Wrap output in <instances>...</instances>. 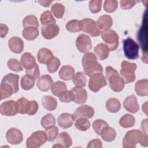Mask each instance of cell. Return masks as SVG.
<instances>
[{"mask_svg":"<svg viewBox=\"0 0 148 148\" xmlns=\"http://www.w3.org/2000/svg\"><path fill=\"white\" fill-rule=\"evenodd\" d=\"M82 63L85 74L89 77L103 72L102 66L97 61L96 56L91 52H87L83 56Z\"/></svg>","mask_w":148,"mask_h":148,"instance_id":"cell-1","label":"cell"},{"mask_svg":"<svg viewBox=\"0 0 148 148\" xmlns=\"http://www.w3.org/2000/svg\"><path fill=\"white\" fill-rule=\"evenodd\" d=\"M106 78L109 82L110 88L114 92L122 91L124 87V82L121 77L119 76L118 72L113 67L108 66L105 68Z\"/></svg>","mask_w":148,"mask_h":148,"instance_id":"cell-2","label":"cell"},{"mask_svg":"<svg viewBox=\"0 0 148 148\" xmlns=\"http://www.w3.org/2000/svg\"><path fill=\"white\" fill-rule=\"evenodd\" d=\"M135 63L123 61L121 64L120 75L125 84L130 83L135 80V72L136 69Z\"/></svg>","mask_w":148,"mask_h":148,"instance_id":"cell-3","label":"cell"},{"mask_svg":"<svg viewBox=\"0 0 148 148\" xmlns=\"http://www.w3.org/2000/svg\"><path fill=\"white\" fill-rule=\"evenodd\" d=\"M124 54L129 60H135L139 57V45L131 38L128 37L123 40Z\"/></svg>","mask_w":148,"mask_h":148,"instance_id":"cell-4","label":"cell"},{"mask_svg":"<svg viewBox=\"0 0 148 148\" xmlns=\"http://www.w3.org/2000/svg\"><path fill=\"white\" fill-rule=\"evenodd\" d=\"M143 136V132L138 130L128 131L123 140V146L124 148H134L138 143H140Z\"/></svg>","mask_w":148,"mask_h":148,"instance_id":"cell-5","label":"cell"},{"mask_svg":"<svg viewBox=\"0 0 148 148\" xmlns=\"http://www.w3.org/2000/svg\"><path fill=\"white\" fill-rule=\"evenodd\" d=\"M101 38L106 43L109 51H114L119 46V36L117 34L111 29L103 30L101 32Z\"/></svg>","mask_w":148,"mask_h":148,"instance_id":"cell-6","label":"cell"},{"mask_svg":"<svg viewBox=\"0 0 148 148\" xmlns=\"http://www.w3.org/2000/svg\"><path fill=\"white\" fill-rule=\"evenodd\" d=\"M47 140L46 135L44 131H37L33 132L26 140V146L28 148L39 147Z\"/></svg>","mask_w":148,"mask_h":148,"instance_id":"cell-7","label":"cell"},{"mask_svg":"<svg viewBox=\"0 0 148 148\" xmlns=\"http://www.w3.org/2000/svg\"><path fill=\"white\" fill-rule=\"evenodd\" d=\"M82 31L88 34L92 37L98 36L101 31L98 28L97 23L89 18H86L80 21Z\"/></svg>","mask_w":148,"mask_h":148,"instance_id":"cell-8","label":"cell"},{"mask_svg":"<svg viewBox=\"0 0 148 148\" xmlns=\"http://www.w3.org/2000/svg\"><path fill=\"white\" fill-rule=\"evenodd\" d=\"M106 84V79L102 73H97L92 76L90 77L88 82V87L90 90L94 92H97Z\"/></svg>","mask_w":148,"mask_h":148,"instance_id":"cell-9","label":"cell"},{"mask_svg":"<svg viewBox=\"0 0 148 148\" xmlns=\"http://www.w3.org/2000/svg\"><path fill=\"white\" fill-rule=\"evenodd\" d=\"M76 46L81 53L88 52L91 49V40L88 35L81 34L76 40Z\"/></svg>","mask_w":148,"mask_h":148,"instance_id":"cell-10","label":"cell"},{"mask_svg":"<svg viewBox=\"0 0 148 148\" xmlns=\"http://www.w3.org/2000/svg\"><path fill=\"white\" fill-rule=\"evenodd\" d=\"M7 141L12 145H18L22 142L23 135L21 131L17 128H10L6 134Z\"/></svg>","mask_w":148,"mask_h":148,"instance_id":"cell-11","label":"cell"},{"mask_svg":"<svg viewBox=\"0 0 148 148\" xmlns=\"http://www.w3.org/2000/svg\"><path fill=\"white\" fill-rule=\"evenodd\" d=\"M0 112L2 115L6 116H15L18 113L16 102L13 100L3 102L0 106Z\"/></svg>","mask_w":148,"mask_h":148,"instance_id":"cell-12","label":"cell"},{"mask_svg":"<svg viewBox=\"0 0 148 148\" xmlns=\"http://www.w3.org/2000/svg\"><path fill=\"white\" fill-rule=\"evenodd\" d=\"M59 32L60 28L56 23L43 25L41 27L42 35L47 39H51L56 37L58 35Z\"/></svg>","mask_w":148,"mask_h":148,"instance_id":"cell-13","label":"cell"},{"mask_svg":"<svg viewBox=\"0 0 148 148\" xmlns=\"http://www.w3.org/2000/svg\"><path fill=\"white\" fill-rule=\"evenodd\" d=\"M94 114V109L88 105H84L77 108L73 115L75 119L81 117L91 119L93 117Z\"/></svg>","mask_w":148,"mask_h":148,"instance_id":"cell-14","label":"cell"},{"mask_svg":"<svg viewBox=\"0 0 148 148\" xmlns=\"http://www.w3.org/2000/svg\"><path fill=\"white\" fill-rule=\"evenodd\" d=\"M124 108L129 112L135 113L139 109V104L137 102L136 97L135 95L132 94L128 96L123 102Z\"/></svg>","mask_w":148,"mask_h":148,"instance_id":"cell-15","label":"cell"},{"mask_svg":"<svg viewBox=\"0 0 148 148\" xmlns=\"http://www.w3.org/2000/svg\"><path fill=\"white\" fill-rule=\"evenodd\" d=\"M8 46L10 50L16 54L21 53L24 50V42L17 36L12 37L8 41Z\"/></svg>","mask_w":148,"mask_h":148,"instance_id":"cell-16","label":"cell"},{"mask_svg":"<svg viewBox=\"0 0 148 148\" xmlns=\"http://www.w3.org/2000/svg\"><path fill=\"white\" fill-rule=\"evenodd\" d=\"M73 94V102L78 103H84L87 98V91L85 89L80 87H75L71 89Z\"/></svg>","mask_w":148,"mask_h":148,"instance_id":"cell-17","label":"cell"},{"mask_svg":"<svg viewBox=\"0 0 148 148\" xmlns=\"http://www.w3.org/2000/svg\"><path fill=\"white\" fill-rule=\"evenodd\" d=\"M53 84L51 76L49 75L41 76L37 80V87L42 91H47L50 90Z\"/></svg>","mask_w":148,"mask_h":148,"instance_id":"cell-18","label":"cell"},{"mask_svg":"<svg viewBox=\"0 0 148 148\" xmlns=\"http://www.w3.org/2000/svg\"><path fill=\"white\" fill-rule=\"evenodd\" d=\"M75 119V118L73 114L68 113H64L58 117L57 122L60 127L66 129L72 125Z\"/></svg>","mask_w":148,"mask_h":148,"instance_id":"cell-19","label":"cell"},{"mask_svg":"<svg viewBox=\"0 0 148 148\" xmlns=\"http://www.w3.org/2000/svg\"><path fill=\"white\" fill-rule=\"evenodd\" d=\"M20 63L25 69H31L36 64L35 57L28 52H25L21 56Z\"/></svg>","mask_w":148,"mask_h":148,"instance_id":"cell-20","label":"cell"},{"mask_svg":"<svg viewBox=\"0 0 148 148\" xmlns=\"http://www.w3.org/2000/svg\"><path fill=\"white\" fill-rule=\"evenodd\" d=\"M75 71L73 66L71 65H64L60 69L58 75L59 77L64 80H72L75 73Z\"/></svg>","mask_w":148,"mask_h":148,"instance_id":"cell-21","label":"cell"},{"mask_svg":"<svg viewBox=\"0 0 148 148\" xmlns=\"http://www.w3.org/2000/svg\"><path fill=\"white\" fill-rule=\"evenodd\" d=\"M19 76L14 73H8L2 79L1 82L8 83L10 84L14 89V94L17 92L19 90L18 87Z\"/></svg>","mask_w":148,"mask_h":148,"instance_id":"cell-22","label":"cell"},{"mask_svg":"<svg viewBox=\"0 0 148 148\" xmlns=\"http://www.w3.org/2000/svg\"><path fill=\"white\" fill-rule=\"evenodd\" d=\"M101 138L106 142H112L116 136V132L114 128L108 126L104 127L99 134Z\"/></svg>","mask_w":148,"mask_h":148,"instance_id":"cell-23","label":"cell"},{"mask_svg":"<svg viewBox=\"0 0 148 148\" xmlns=\"http://www.w3.org/2000/svg\"><path fill=\"white\" fill-rule=\"evenodd\" d=\"M109 50L108 46L103 43L98 44L94 47V53L99 60H104L106 59L109 54Z\"/></svg>","mask_w":148,"mask_h":148,"instance_id":"cell-24","label":"cell"},{"mask_svg":"<svg viewBox=\"0 0 148 148\" xmlns=\"http://www.w3.org/2000/svg\"><path fill=\"white\" fill-rule=\"evenodd\" d=\"M147 79H142L138 80L135 85V90L137 95L139 96H147Z\"/></svg>","mask_w":148,"mask_h":148,"instance_id":"cell-25","label":"cell"},{"mask_svg":"<svg viewBox=\"0 0 148 148\" xmlns=\"http://www.w3.org/2000/svg\"><path fill=\"white\" fill-rule=\"evenodd\" d=\"M97 24L99 29H108L110 28L113 24V20L109 15L104 14L99 17Z\"/></svg>","mask_w":148,"mask_h":148,"instance_id":"cell-26","label":"cell"},{"mask_svg":"<svg viewBox=\"0 0 148 148\" xmlns=\"http://www.w3.org/2000/svg\"><path fill=\"white\" fill-rule=\"evenodd\" d=\"M42 102L44 108L48 111H53L57 108V101L56 98L51 96H43L42 99Z\"/></svg>","mask_w":148,"mask_h":148,"instance_id":"cell-27","label":"cell"},{"mask_svg":"<svg viewBox=\"0 0 148 148\" xmlns=\"http://www.w3.org/2000/svg\"><path fill=\"white\" fill-rule=\"evenodd\" d=\"M57 143L62 147L67 148L72 145V140L71 136L67 132H62L58 135Z\"/></svg>","mask_w":148,"mask_h":148,"instance_id":"cell-28","label":"cell"},{"mask_svg":"<svg viewBox=\"0 0 148 148\" xmlns=\"http://www.w3.org/2000/svg\"><path fill=\"white\" fill-rule=\"evenodd\" d=\"M53 57V54L48 49L42 48L40 49L37 54L38 60L40 63L46 64L47 61Z\"/></svg>","mask_w":148,"mask_h":148,"instance_id":"cell-29","label":"cell"},{"mask_svg":"<svg viewBox=\"0 0 148 148\" xmlns=\"http://www.w3.org/2000/svg\"><path fill=\"white\" fill-rule=\"evenodd\" d=\"M13 94H14L13 87L8 83L1 82L0 87V97L2 100L10 97Z\"/></svg>","mask_w":148,"mask_h":148,"instance_id":"cell-30","label":"cell"},{"mask_svg":"<svg viewBox=\"0 0 148 148\" xmlns=\"http://www.w3.org/2000/svg\"><path fill=\"white\" fill-rule=\"evenodd\" d=\"M106 108L109 112L116 113L121 108L120 102L114 98H109L106 102Z\"/></svg>","mask_w":148,"mask_h":148,"instance_id":"cell-31","label":"cell"},{"mask_svg":"<svg viewBox=\"0 0 148 148\" xmlns=\"http://www.w3.org/2000/svg\"><path fill=\"white\" fill-rule=\"evenodd\" d=\"M39 32L38 28L27 27L24 29L22 32L23 37L28 40L35 39L39 36Z\"/></svg>","mask_w":148,"mask_h":148,"instance_id":"cell-32","label":"cell"},{"mask_svg":"<svg viewBox=\"0 0 148 148\" xmlns=\"http://www.w3.org/2000/svg\"><path fill=\"white\" fill-rule=\"evenodd\" d=\"M135 117L130 114H125L119 120V124L123 128L132 127L135 124Z\"/></svg>","mask_w":148,"mask_h":148,"instance_id":"cell-33","label":"cell"},{"mask_svg":"<svg viewBox=\"0 0 148 148\" xmlns=\"http://www.w3.org/2000/svg\"><path fill=\"white\" fill-rule=\"evenodd\" d=\"M73 84L76 87H84L87 83V79L85 74L82 72H77L72 79Z\"/></svg>","mask_w":148,"mask_h":148,"instance_id":"cell-34","label":"cell"},{"mask_svg":"<svg viewBox=\"0 0 148 148\" xmlns=\"http://www.w3.org/2000/svg\"><path fill=\"white\" fill-rule=\"evenodd\" d=\"M66 90L67 88L65 83L61 81H57L54 83L51 87L52 94L57 97H58L62 92Z\"/></svg>","mask_w":148,"mask_h":148,"instance_id":"cell-35","label":"cell"},{"mask_svg":"<svg viewBox=\"0 0 148 148\" xmlns=\"http://www.w3.org/2000/svg\"><path fill=\"white\" fill-rule=\"evenodd\" d=\"M35 80L29 75H25L21 79V86L23 90H29L32 88L35 85Z\"/></svg>","mask_w":148,"mask_h":148,"instance_id":"cell-36","label":"cell"},{"mask_svg":"<svg viewBox=\"0 0 148 148\" xmlns=\"http://www.w3.org/2000/svg\"><path fill=\"white\" fill-rule=\"evenodd\" d=\"M40 21L43 25H46L50 24H54L56 23V19L52 15L50 10L45 11L40 17Z\"/></svg>","mask_w":148,"mask_h":148,"instance_id":"cell-37","label":"cell"},{"mask_svg":"<svg viewBox=\"0 0 148 148\" xmlns=\"http://www.w3.org/2000/svg\"><path fill=\"white\" fill-rule=\"evenodd\" d=\"M23 25L25 28L39 27V22L36 17L34 15L27 16L23 21Z\"/></svg>","mask_w":148,"mask_h":148,"instance_id":"cell-38","label":"cell"},{"mask_svg":"<svg viewBox=\"0 0 148 148\" xmlns=\"http://www.w3.org/2000/svg\"><path fill=\"white\" fill-rule=\"evenodd\" d=\"M51 10L56 18H61L64 16L65 8L61 3L56 2L52 5Z\"/></svg>","mask_w":148,"mask_h":148,"instance_id":"cell-39","label":"cell"},{"mask_svg":"<svg viewBox=\"0 0 148 148\" xmlns=\"http://www.w3.org/2000/svg\"><path fill=\"white\" fill-rule=\"evenodd\" d=\"M75 127L79 131H85L90 128V122L88 119L84 117L78 118L75 123Z\"/></svg>","mask_w":148,"mask_h":148,"instance_id":"cell-40","label":"cell"},{"mask_svg":"<svg viewBox=\"0 0 148 148\" xmlns=\"http://www.w3.org/2000/svg\"><path fill=\"white\" fill-rule=\"evenodd\" d=\"M66 29L71 32H79L82 31L80 21L77 20H72L69 21L66 24Z\"/></svg>","mask_w":148,"mask_h":148,"instance_id":"cell-41","label":"cell"},{"mask_svg":"<svg viewBox=\"0 0 148 148\" xmlns=\"http://www.w3.org/2000/svg\"><path fill=\"white\" fill-rule=\"evenodd\" d=\"M60 64V61L58 58L54 56L52 57L46 63L49 72L54 73L56 72L58 69Z\"/></svg>","mask_w":148,"mask_h":148,"instance_id":"cell-42","label":"cell"},{"mask_svg":"<svg viewBox=\"0 0 148 148\" xmlns=\"http://www.w3.org/2000/svg\"><path fill=\"white\" fill-rule=\"evenodd\" d=\"M40 124L44 128L54 125L56 124V119L53 114L47 113L41 119Z\"/></svg>","mask_w":148,"mask_h":148,"instance_id":"cell-43","label":"cell"},{"mask_svg":"<svg viewBox=\"0 0 148 148\" xmlns=\"http://www.w3.org/2000/svg\"><path fill=\"white\" fill-rule=\"evenodd\" d=\"M45 129L46 130L45 131V132L46 135L47 140L49 142L53 141L58 135V128L55 125H53L48 128H46Z\"/></svg>","mask_w":148,"mask_h":148,"instance_id":"cell-44","label":"cell"},{"mask_svg":"<svg viewBox=\"0 0 148 148\" xmlns=\"http://www.w3.org/2000/svg\"><path fill=\"white\" fill-rule=\"evenodd\" d=\"M28 101H28V99L24 97H21L17 100L16 104L18 113L20 114H26V110Z\"/></svg>","mask_w":148,"mask_h":148,"instance_id":"cell-45","label":"cell"},{"mask_svg":"<svg viewBox=\"0 0 148 148\" xmlns=\"http://www.w3.org/2000/svg\"><path fill=\"white\" fill-rule=\"evenodd\" d=\"M118 6V2L116 0H106L104 2L103 9L108 13L114 12Z\"/></svg>","mask_w":148,"mask_h":148,"instance_id":"cell-46","label":"cell"},{"mask_svg":"<svg viewBox=\"0 0 148 148\" xmlns=\"http://www.w3.org/2000/svg\"><path fill=\"white\" fill-rule=\"evenodd\" d=\"M7 65L10 70L14 72H20L23 70L21 63L16 59L12 58L9 60L7 62Z\"/></svg>","mask_w":148,"mask_h":148,"instance_id":"cell-47","label":"cell"},{"mask_svg":"<svg viewBox=\"0 0 148 148\" xmlns=\"http://www.w3.org/2000/svg\"><path fill=\"white\" fill-rule=\"evenodd\" d=\"M102 1L91 0L89 2V9L91 13H97L100 12L101 9Z\"/></svg>","mask_w":148,"mask_h":148,"instance_id":"cell-48","label":"cell"},{"mask_svg":"<svg viewBox=\"0 0 148 148\" xmlns=\"http://www.w3.org/2000/svg\"><path fill=\"white\" fill-rule=\"evenodd\" d=\"M59 99L62 102H71L73 101V94L71 90H65L62 92L59 96Z\"/></svg>","mask_w":148,"mask_h":148,"instance_id":"cell-49","label":"cell"},{"mask_svg":"<svg viewBox=\"0 0 148 148\" xmlns=\"http://www.w3.org/2000/svg\"><path fill=\"white\" fill-rule=\"evenodd\" d=\"M108 124L104 120L101 119H98L95 120L92 123V128L95 132L97 135H99L101 130L106 126H108Z\"/></svg>","mask_w":148,"mask_h":148,"instance_id":"cell-50","label":"cell"},{"mask_svg":"<svg viewBox=\"0 0 148 148\" xmlns=\"http://www.w3.org/2000/svg\"><path fill=\"white\" fill-rule=\"evenodd\" d=\"M38 110V103L34 100L29 101L28 102L26 114L28 115H34Z\"/></svg>","mask_w":148,"mask_h":148,"instance_id":"cell-51","label":"cell"},{"mask_svg":"<svg viewBox=\"0 0 148 148\" xmlns=\"http://www.w3.org/2000/svg\"><path fill=\"white\" fill-rule=\"evenodd\" d=\"M25 73H26V75L30 76L31 77H33L34 79H37L39 78L40 71H39V66L37 64H36L35 66H34L31 69H26Z\"/></svg>","mask_w":148,"mask_h":148,"instance_id":"cell-52","label":"cell"},{"mask_svg":"<svg viewBox=\"0 0 148 148\" xmlns=\"http://www.w3.org/2000/svg\"><path fill=\"white\" fill-rule=\"evenodd\" d=\"M136 2L135 1L133 0H122L120 1V8L124 10H128L132 8L135 5Z\"/></svg>","mask_w":148,"mask_h":148,"instance_id":"cell-53","label":"cell"},{"mask_svg":"<svg viewBox=\"0 0 148 148\" xmlns=\"http://www.w3.org/2000/svg\"><path fill=\"white\" fill-rule=\"evenodd\" d=\"M102 142L98 139H95L93 140H91L89 142L87 147H102Z\"/></svg>","mask_w":148,"mask_h":148,"instance_id":"cell-54","label":"cell"},{"mask_svg":"<svg viewBox=\"0 0 148 148\" xmlns=\"http://www.w3.org/2000/svg\"><path fill=\"white\" fill-rule=\"evenodd\" d=\"M0 30H1V38H4L8 32V27L6 25L3 24H0Z\"/></svg>","mask_w":148,"mask_h":148,"instance_id":"cell-55","label":"cell"},{"mask_svg":"<svg viewBox=\"0 0 148 148\" xmlns=\"http://www.w3.org/2000/svg\"><path fill=\"white\" fill-rule=\"evenodd\" d=\"M140 145L143 146H147L148 145V140H147V133L143 132V136L141 142H140Z\"/></svg>","mask_w":148,"mask_h":148,"instance_id":"cell-56","label":"cell"},{"mask_svg":"<svg viewBox=\"0 0 148 148\" xmlns=\"http://www.w3.org/2000/svg\"><path fill=\"white\" fill-rule=\"evenodd\" d=\"M141 127L143 132L147 133V119L143 120L141 124Z\"/></svg>","mask_w":148,"mask_h":148,"instance_id":"cell-57","label":"cell"},{"mask_svg":"<svg viewBox=\"0 0 148 148\" xmlns=\"http://www.w3.org/2000/svg\"><path fill=\"white\" fill-rule=\"evenodd\" d=\"M52 1H46V0H42V1H38V2L39 4L44 7H48L50 5V3L52 2Z\"/></svg>","mask_w":148,"mask_h":148,"instance_id":"cell-58","label":"cell"}]
</instances>
